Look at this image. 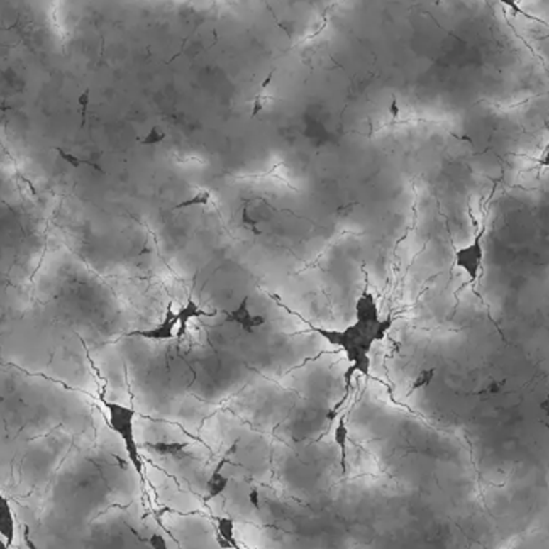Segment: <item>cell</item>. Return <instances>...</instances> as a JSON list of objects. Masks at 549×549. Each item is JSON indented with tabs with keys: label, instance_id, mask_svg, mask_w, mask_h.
Masks as SVG:
<instances>
[{
	"label": "cell",
	"instance_id": "9",
	"mask_svg": "<svg viewBox=\"0 0 549 549\" xmlns=\"http://www.w3.org/2000/svg\"><path fill=\"white\" fill-rule=\"evenodd\" d=\"M216 540L222 549H241L235 538V521L231 517L216 518Z\"/></svg>",
	"mask_w": 549,
	"mask_h": 549
},
{
	"label": "cell",
	"instance_id": "4",
	"mask_svg": "<svg viewBox=\"0 0 549 549\" xmlns=\"http://www.w3.org/2000/svg\"><path fill=\"white\" fill-rule=\"evenodd\" d=\"M355 321L366 328L373 329L381 340L386 339L387 333L392 329L394 318H381L379 302L376 301V296L370 289L362 291L355 302Z\"/></svg>",
	"mask_w": 549,
	"mask_h": 549
},
{
	"label": "cell",
	"instance_id": "12",
	"mask_svg": "<svg viewBox=\"0 0 549 549\" xmlns=\"http://www.w3.org/2000/svg\"><path fill=\"white\" fill-rule=\"evenodd\" d=\"M188 442H148L146 447L162 456H177L188 448Z\"/></svg>",
	"mask_w": 549,
	"mask_h": 549
},
{
	"label": "cell",
	"instance_id": "11",
	"mask_svg": "<svg viewBox=\"0 0 549 549\" xmlns=\"http://www.w3.org/2000/svg\"><path fill=\"white\" fill-rule=\"evenodd\" d=\"M334 442L339 447L340 451V458H339V465H340V472L345 475L347 472V442H349V427H347V421L345 416L343 414L338 419V424L334 427Z\"/></svg>",
	"mask_w": 549,
	"mask_h": 549
},
{
	"label": "cell",
	"instance_id": "18",
	"mask_svg": "<svg viewBox=\"0 0 549 549\" xmlns=\"http://www.w3.org/2000/svg\"><path fill=\"white\" fill-rule=\"evenodd\" d=\"M432 376H434V370H431V371H423V373H421V375L416 377V381H414V384H413V390H419V389L426 387L427 384H429V382L432 381Z\"/></svg>",
	"mask_w": 549,
	"mask_h": 549
},
{
	"label": "cell",
	"instance_id": "15",
	"mask_svg": "<svg viewBox=\"0 0 549 549\" xmlns=\"http://www.w3.org/2000/svg\"><path fill=\"white\" fill-rule=\"evenodd\" d=\"M166 132H164L161 127L155 126L152 129L146 133V137L140 140V143L142 145H146V146H155V145H160L162 143L164 140H166Z\"/></svg>",
	"mask_w": 549,
	"mask_h": 549
},
{
	"label": "cell",
	"instance_id": "3",
	"mask_svg": "<svg viewBox=\"0 0 549 549\" xmlns=\"http://www.w3.org/2000/svg\"><path fill=\"white\" fill-rule=\"evenodd\" d=\"M487 257L485 246V228H480L466 246L458 248L455 251V265L466 274L469 282L475 283L482 277Z\"/></svg>",
	"mask_w": 549,
	"mask_h": 549
},
{
	"label": "cell",
	"instance_id": "6",
	"mask_svg": "<svg viewBox=\"0 0 549 549\" xmlns=\"http://www.w3.org/2000/svg\"><path fill=\"white\" fill-rule=\"evenodd\" d=\"M227 314V321L233 323L241 331L253 334L257 331L260 326L265 325V316L254 314L251 310V305H249V296H244L241 299V302L236 305L235 309L228 310Z\"/></svg>",
	"mask_w": 549,
	"mask_h": 549
},
{
	"label": "cell",
	"instance_id": "14",
	"mask_svg": "<svg viewBox=\"0 0 549 549\" xmlns=\"http://www.w3.org/2000/svg\"><path fill=\"white\" fill-rule=\"evenodd\" d=\"M209 201H211L209 192H199L198 194H194V196L182 201V203L177 204L174 209L179 211V209H190V207H194V206H206L209 204Z\"/></svg>",
	"mask_w": 549,
	"mask_h": 549
},
{
	"label": "cell",
	"instance_id": "20",
	"mask_svg": "<svg viewBox=\"0 0 549 549\" xmlns=\"http://www.w3.org/2000/svg\"><path fill=\"white\" fill-rule=\"evenodd\" d=\"M538 162H540V166H541L543 169L549 170V145L546 146L545 150H543V152H541V156H540Z\"/></svg>",
	"mask_w": 549,
	"mask_h": 549
},
{
	"label": "cell",
	"instance_id": "17",
	"mask_svg": "<svg viewBox=\"0 0 549 549\" xmlns=\"http://www.w3.org/2000/svg\"><path fill=\"white\" fill-rule=\"evenodd\" d=\"M145 541L148 543V545H150L152 549H169L166 538H164V536H162L161 533H157V532L151 533V535L148 536V538H146Z\"/></svg>",
	"mask_w": 549,
	"mask_h": 549
},
{
	"label": "cell",
	"instance_id": "21",
	"mask_svg": "<svg viewBox=\"0 0 549 549\" xmlns=\"http://www.w3.org/2000/svg\"><path fill=\"white\" fill-rule=\"evenodd\" d=\"M541 410H543V411H545V413L548 414V416H549V389H548V394H546V399H545V400H543V404H541Z\"/></svg>",
	"mask_w": 549,
	"mask_h": 549
},
{
	"label": "cell",
	"instance_id": "19",
	"mask_svg": "<svg viewBox=\"0 0 549 549\" xmlns=\"http://www.w3.org/2000/svg\"><path fill=\"white\" fill-rule=\"evenodd\" d=\"M248 499L255 511H260V492H259L257 487L251 488V492H249V495H248Z\"/></svg>",
	"mask_w": 549,
	"mask_h": 549
},
{
	"label": "cell",
	"instance_id": "1",
	"mask_svg": "<svg viewBox=\"0 0 549 549\" xmlns=\"http://www.w3.org/2000/svg\"><path fill=\"white\" fill-rule=\"evenodd\" d=\"M310 331L318 334L328 344L345 353L347 362L350 363L349 370L345 371V392H350V382L355 373H360L365 377L371 375V349L379 338L373 329L366 328L360 323L345 326L344 329L325 328V326H310Z\"/></svg>",
	"mask_w": 549,
	"mask_h": 549
},
{
	"label": "cell",
	"instance_id": "7",
	"mask_svg": "<svg viewBox=\"0 0 549 549\" xmlns=\"http://www.w3.org/2000/svg\"><path fill=\"white\" fill-rule=\"evenodd\" d=\"M236 448H238V443L231 445V448L227 451V453H225V456L222 458L221 462H218V465L216 466V469H214V472L211 474V477H209V480H207V484H206V488H207L206 501H212V499H216L217 497H221L222 493L227 490V487L230 484V479L227 477V475L222 474V469L228 462L227 458L231 453H235Z\"/></svg>",
	"mask_w": 549,
	"mask_h": 549
},
{
	"label": "cell",
	"instance_id": "5",
	"mask_svg": "<svg viewBox=\"0 0 549 549\" xmlns=\"http://www.w3.org/2000/svg\"><path fill=\"white\" fill-rule=\"evenodd\" d=\"M175 329H179V318H177V312H174L172 304H170L161 323L151 328L133 329L127 336L129 338L151 340V343H166V340H172L175 338Z\"/></svg>",
	"mask_w": 549,
	"mask_h": 549
},
{
	"label": "cell",
	"instance_id": "2",
	"mask_svg": "<svg viewBox=\"0 0 549 549\" xmlns=\"http://www.w3.org/2000/svg\"><path fill=\"white\" fill-rule=\"evenodd\" d=\"M103 406H105L108 414V426L114 434L124 443L127 458H129L131 465L135 469L138 477L145 482V462L140 455V448L135 438V418L137 411L132 406L118 404V401H108L103 400Z\"/></svg>",
	"mask_w": 549,
	"mask_h": 549
},
{
	"label": "cell",
	"instance_id": "8",
	"mask_svg": "<svg viewBox=\"0 0 549 549\" xmlns=\"http://www.w3.org/2000/svg\"><path fill=\"white\" fill-rule=\"evenodd\" d=\"M16 523L13 516V508L7 497L0 493V538L4 541V548L9 549L15 541Z\"/></svg>",
	"mask_w": 549,
	"mask_h": 549
},
{
	"label": "cell",
	"instance_id": "16",
	"mask_svg": "<svg viewBox=\"0 0 549 549\" xmlns=\"http://www.w3.org/2000/svg\"><path fill=\"white\" fill-rule=\"evenodd\" d=\"M495 2H499L501 5H504V7H508L509 10H512V13H514V15H521V16L528 18V20H536V21H538V18H535V16H532L530 13H527V11H523L521 5L517 4V0H495Z\"/></svg>",
	"mask_w": 549,
	"mask_h": 549
},
{
	"label": "cell",
	"instance_id": "10",
	"mask_svg": "<svg viewBox=\"0 0 549 549\" xmlns=\"http://www.w3.org/2000/svg\"><path fill=\"white\" fill-rule=\"evenodd\" d=\"M203 316H214V314L206 312L194 299H188L179 309V312H177V318H179V336H183V333L187 331L192 320L203 318Z\"/></svg>",
	"mask_w": 549,
	"mask_h": 549
},
{
	"label": "cell",
	"instance_id": "13",
	"mask_svg": "<svg viewBox=\"0 0 549 549\" xmlns=\"http://www.w3.org/2000/svg\"><path fill=\"white\" fill-rule=\"evenodd\" d=\"M55 150H57V152H58V155H60V157H61V160H63V161H66V162H68V164H71V166H72V167H81V166H89V167H94V169H96V170H100V172H103V170H101V167L99 166V164H95V162H92V161H89V160H81V157H77V156H74V155H72V152H68V151H63V150H61V148H55Z\"/></svg>",
	"mask_w": 549,
	"mask_h": 549
}]
</instances>
